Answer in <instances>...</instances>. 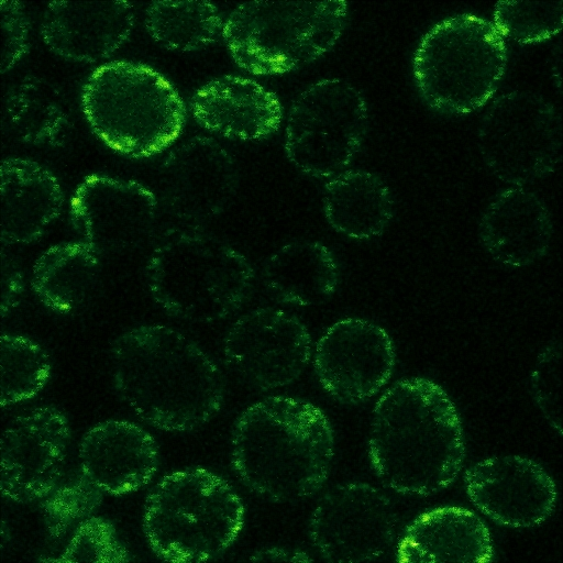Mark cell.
<instances>
[{
  "label": "cell",
  "mask_w": 563,
  "mask_h": 563,
  "mask_svg": "<svg viewBox=\"0 0 563 563\" xmlns=\"http://www.w3.org/2000/svg\"><path fill=\"white\" fill-rule=\"evenodd\" d=\"M79 471L101 492L122 496L151 483L158 467L154 438L128 420L110 419L82 435Z\"/></svg>",
  "instance_id": "cell-19"
},
{
  "label": "cell",
  "mask_w": 563,
  "mask_h": 563,
  "mask_svg": "<svg viewBox=\"0 0 563 563\" xmlns=\"http://www.w3.org/2000/svg\"><path fill=\"white\" fill-rule=\"evenodd\" d=\"M2 113L11 133L26 144L60 147L71 131L69 114L57 91L34 76L25 77L9 89Z\"/></svg>",
  "instance_id": "cell-27"
},
{
  "label": "cell",
  "mask_w": 563,
  "mask_h": 563,
  "mask_svg": "<svg viewBox=\"0 0 563 563\" xmlns=\"http://www.w3.org/2000/svg\"><path fill=\"white\" fill-rule=\"evenodd\" d=\"M134 24L128 1H53L43 13L41 36L64 59L95 63L112 56Z\"/></svg>",
  "instance_id": "cell-18"
},
{
  "label": "cell",
  "mask_w": 563,
  "mask_h": 563,
  "mask_svg": "<svg viewBox=\"0 0 563 563\" xmlns=\"http://www.w3.org/2000/svg\"><path fill=\"white\" fill-rule=\"evenodd\" d=\"M104 493L80 471L40 501L46 532L52 540L63 538L90 517L101 505Z\"/></svg>",
  "instance_id": "cell-31"
},
{
  "label": "cell",
  "mask_w": 563,
  "mask_h": 563,
  "mask_svg": "<svg viewBox=\"0 0 563 563\" xmlns=\"http://www.w3.org/2000/svg\"><path fill=\"white\" fill-rule=\"evenodd\" d=\"M266 291L283 303L316 306L338 289L340 268L333 253L317 241H292L275 251L262 269Z\"/></svg>",
  "instance_id": "cell-24"
},
{
  "label": "cell",
  "mask_w": 563,
  "mask_h": 563,
  "mask_svg": "<svg viewBox=\"0 0 563 563\" xmlns=\"http://www.w3.org/2000/svg\"><path fill=\"white\" fill-rule=\"evenodd\" d=\"M24 291V279L21 268L7 256L1 255V317L5 318L20 302Z\"/></svg>",
  "instance_id": "cell-35"
},
{
  "label": "cell",
  "mask_w": 563,
  "mask_h": 563,
  "mask_svg": "<svg viewBox=\"0 0 563 563\" xmlns=\"http://www.w3.org/2000/svg\"><path fill=\"white\" fill-rule=\"evenodd\" d=\"M347 22L345 1H249L223 24L235 64L252 75H279L328 53Z\"/></svg>",
  "instance_id": "cell-7"
},
{
  "label": "cell",
  "mask_w": 563,
  "mask_h": 563,
  "mask_svg": "<svg viewBox=\"0 0 563 563\" xmlns=\"http://www.w3.org/2000/svg\"><path fill=\"white\" fill-rule=\"evenodd\" d=\"M70 429L66 416L43 406L15 417L3 430L0 489L4 498L30 504L42 500L60 483Z\"/></svg>",
  "instance_id": "cell-16"
},
{
  "label": "cell",
  "mask_w": 563,
  "mask_h": 563,
  "mask_svg": "<svg viewBox=\"0 0 563 563\" xmlns=\"http://www.w3.org/2000/svg\"><path fill=\"white\" fill-rule=\"evenodd\" d=\"M484 249L499 264L529 266L547 255L553 233L550 211L533 191H499L484 210L479 227Z\"/></svg>",
  "instance_id": "cell-20"
},
{
  "label": "cell",
  "mask_w": 563,
  "mask_h": 563,
  "mask_svg": "<svg viewBox=\"0 0 563 563\" xmlns=\"http://www.w3.org/2000/svg\"><path fill=\"white\" fill-rule=\"evenodd\" d=\"M561 360V340L553 338L539 353L530 375L532 398L559 437L562 435Z\"/></svg>",
  "instance_id": "cell-33"
},
{
  "label": "cell",
  "mask_w": 563,
  "mask_h": 563,
  "mask_svg": "<svg viewBox=\"0 0 563 563\" xmlns=\"http://www.w3.org/2000/svg\"><path fill=\"white\" fill-rule=\"evenodd\" d=\"M395 362L388 332L361 318H345L331 324L313 352L320 385L343 405H356L374 396L389 380Z\"/></svg>",
  "instance_id": "cell-14"
},
{
  "label": "cell",
  "mask_w": 563,
  "mask_h": 563,
  "mask_svg": "<svg viewBox=\"0 0 563 563\" xmlns=\"http://www.w3.org/2000/svg\"><path fill=\"white\" fill-rule=\"evenodd\" d=\"M367 126L368 110L361 90L345 79H321L294 100L285 129V152L308 176H335L360 151Z\"/></svg>",
  "instance_id": "cell-9"
},
{
  "label": "cell",
  "mask_w": 563,
  "mask_h": 563,
  "mask_svg": "<svg viewBox=\"0 0 563 563\" xmlns=\"http://www.w3.org/2000/svg\"><path fill=\"white\" fill-rule=\"evenodd\" d=\"M506 67L501 34L493 22L468 13L437 23L420 40L412 59L422 100L452 115L482 108L496 92Z\"/></svg>",
  "instance_id": "cell-8"
},
{
  "label": "cell",
  "mask_w": 563,
  "mask_h": 563,
  "mask_svg": "<svg viewBox=\"0 0 563 563\" xmlns=\"http://www.w3.org/2000/svg\"><path fill=\"white\" fill-rule=\"evenodd\" d=\"M368 457L396 493L430 496L449 487L465 457L462 420L449 394L426 377L394 383L374 406Z\"/></svg>",
  "instance_id": "cell-2"
},
{
  "label": "cell",
  "mask_w": 563,
  "mask_h": 563,
  "mask_svg": "<svg viewBox=\"0 0 563 563\" xmlns=\"http://www.w3.org/2000/svg\"><path fill=\"white\" fill-rule=\"evenodd\" d=\"M252 561L311 562L313 559L305 551L286 547H267L250 555Z\"/></svg>",
  "instance_id": "cell-36"
},
{
  "label": "cell",
  "mask_w": 563,
  "mask_h": 563,
  "mask_svg": "<svg viewBox=\"0 0 563 563\" xmlns=\"http://www.w3.org/2000/svg\"><path fill=\"white\" fill-rule=\"evenodd\" d=\"M110 352L118 395L153 428L194 431L221 410L222 372L181 331L164 324L133 327L115 338Z\"/></svg>",
  "instance_id": "cell-1"
},
{
  "label": "cell",
  "mask_w": 563,
  "mask_h": 563,
  "mask_svg": "<svg viewBox=\"0 0 563 563\" xmlns=\"http://www.w3.org/2000/svg\"><path fill=\"white\" fill-rule=\"evenodd\" d=\"M80 99L92 133L129 158L164 152L186 122V108L176 88L143 63L114 60L97 67L86 79Z\"/></svg>",
  "instance_id": "cell-5"
},
{
  "label": "cell",
  "mask_w": 563,
  "mask_h": 563,
  "mask_svg": "<svg viewBox=\"0 0 563 563\" xmlns=\"http://www.w3.org/2000/svg\"><path fill=\"white\" fill-rule=\"evenodd\" d=\"M243 523L244 506L233 486L202 467L164 475L145 500L144 534L162 561L217 559L234 543Z\"/></svg>",
  "instance_id": "cell-6"
},
{
  "label": "cell",
  "mask_w": 563,
  "mask_h": 563,
  "mask_svg": "<svg viewBox=\"0 0 563 563\" xmlns=\"http://www.w3.org/2000/svg\"><path fill=\"white\" fill-rule=\"evenodd\" d=\"M197 123L229 139L255 141L276 132L283 109L277 96L250 78L225 75L201 86L190 99Z\"/></svg>",
  "instance_id": "cell-21"
},
{
  "label": "cell",
  "mask_w": 563,
  "mask_h": 563,
  "mask_svg": "<svg viewBox=\"0 0 563 563\" xmlns=\"http://www.w3.org/2000/svg\"><path fill=\"white\" fill-rule=\"evenodd\" d=\"M311 335L295 314L272 307L249 311L232 323L223 341L227 365L262 391L296 382L311 356Z\"/></svg>",
  "instance_id": "cell-12"
},
{
  "label": "cell",
  "mask_w": 563,
  "mask_h": 563,
  "mask_svg": "<svg viewBox=\"0 0 563 563\" xmlns=\"http://www.w3.org/2000/svg\"><path fill=\"white\" fill-rule=\"evenodd\" d=\"M493 19L503 37L519 44L538 43L562 30L563 1H499Z\"/></svg>",
  "instance_id": "cell-30"
},
{
  "label": "cell",
  "mask_w": 563,
  "mask_h": 563,
  "mask_svg": "<svg viewBox=\"0 0 563 563\" xmlns=\"http://www.w3.org/2000/svg\"><path fill=\"white\" fill-rule=\"evenodd\" d=\"M148 292L174 318L206 323L233 314L249 297L254 268L240 251L202 228H172L145 266Z\"/></svg>",
  "instance_id": "cell-4"
},
{
  "label": "cell",
  "mask_w": 563,
  "mask_h": 563,
  "mask_svg": "<svg viewBox=\"0 0 563 563\" xmlns=\"http://www.w3.org/2000/svg\"><path fill=\"white\" fill-rule=\"evenodd\" d=\"M477 145L496 178L518 187L533 183L553 173L561 162V115L537 92L503 93L481 120Z\"/></svg>",
  "instance_id": "cell-10"
},
{
  "label": "cell",
  "mask_w": 563,
  "mask_h": 563,
  "mask_svg": "<svg viewBox=\"0 0 563 563\" xmlns=\"http://www.w3.org/2000/svg\"><path fill=\"white\" fill-rule=\"evenodd\" d=\"M158 214L155 194L136 180L103 174L86 176L74 191V230L100 255L124 253L153 235Z\"/></svg>",
  "instance_id": "cell-13"
},
{
  "label": "cell",
  "mask_w": 563,
  "mask_h": 563,
  "mask_svg": "<svg viewBox=\"0 0 563 563\" xmlns=\"http://www.w3.org/2000/svg\"><path fill=\"white\" fill-rule=\"evenodd\" d=\"M47 352L35 341L21 335L2 333L0 339V405L1 408L34 398L51 376Z\"/></svg>",
  "instance_id": "cell-29"
},
{
  "label": "cell",
  "mask_w": 563,
  "mask_h": 563,
  "mask_svg": "<svg viewBox=\"0 0 563 563\" xmlns=\"http://www.w3.org/2000/svg\"><path fill=\"white\" fill-rule=\"evenodd\" d=\"M464 486L473 505L500 526L532 528L554 511L556 484L542 465L521 455L484 459L466 470Z\"/></svg>",
  "instance_id": "cell-17"
},
{
  "label": "cell",
  "mask_w": 563,
  "mask_h": 563,
  "mask_svg": "<svg viewBox=\"0 0 563 563\" xmlns=\"http://www.w3.org/2000/svg\"><path fill=\"white\" fill-rule=\"evenodd\" d=\"M239 181L234 157L214 139L197 135L165 158L162 201L183 227L202 228L230 207Z\"/></svg>",
  "instance_id": "cell-15"
},
{
  "label": "cell",
  "mask_w": 563,
  "mask_h": 563,
  "mask_svg": "<svg viewBox=\"0 0 563 563\" xmlns=\"http://www.w3.org/2000/svg\"><path fill=\"white\" fill-rule=\"evenodd\" d=\"M223 20L209 1H153L146 10L144 25L161 46L178 52L202 49L222 36Z\"/></svg>",
  "instance_id": "cell-28"
},
{
  "label": "cell",
  "mask_w": 563,
  "mask_h": 563,
  "mask_svg": "<svg viewBox=\"0 0 563 563\" xmlns=\"http://www.w3.org/2000/svg\"><path fill=\"white\" fill-rule=\"evenodd\" d=\"M100 268V254L88 243L62 242L48 247L35 261L31 287L47 308L68 313L93 289Z\"/></svg>",
  "instance_id": "cell-26"
},
{
  "label": "cell",
  "mask_w": 563,
  "mask_h": 563,
  "mask_svg": "<svg viewBox=\"0 0 563 563\" xmlns=\"http://www.w3.org/2000/svg\"><path fill=\"white\" fill-rule=\"evenodd\" d=\"M1 74L10 71L30 49L31 23L23 2L0 1Z\"/></svg>",
  "instance_id": "cell-34"
},
{
  "label": "cell",
  "mask_w": 563,
  "mask_h": 563,
  "mask_svg": "<svg viewBox=\"0 0 563 563\" xmlns=\"http://www.w3.org/2000/svg\"><path fill=\"white\" fill-rule=\"evenodd\" d=\"M323 212L329 224L354 240L384 233L394 216V200L385 181L368 170H346L324 187Z\"/></svg>",
  "instance_id": "cell-25"
},
{
  "label": "cell",
  "mask_w": 563,
  "mask_h": 563,
  "mask_svg": "<svg viewBox=\"0 0 563 563\" xmlns=\"http://www.w3.org/2000/svg\"><path fill=\"white\" fill-rule=\"evenodd\" d=\"M334 457L330 420L314 404L269 396L245 408L231 434V464L253 494L274 503L316 495Z\"/></svg>",
  "instance_id": "cell-3"
},
{
  "label": "cell",
  "mask_w": 563,
  "mask_h": 563,
  "mask_svg": "<svg viewBox=\"0 0 563 563\" xmlns=\"http://www.w3.org/2000/svg\"><path fill=\"white\" fill-rule=\"evenodd\" d=\"M397 515L390 499L364 482L339 484L313 509L309 539L328 562H368L396 540Z\"/></svg>",
  "instance_id": "cell-11"
},
{
  "label": "cell",
  "mask_w": 563,
  "mask_h": 563,
  "mask_svg": "<svg viewBox=\"0 0 563 563\" xmlns=\"http://www.w3.org/2000/svg\"><path fill=\"white\" fill-rule=\"evenodd\" d=\"M130 552L108 519L93 516L80 521L58 558H41V562H129Z\"/></svg>",
  "instance_id": "cell-32"
},
{
  "label": "cell",
  "mask_w": 563,
  "mask_h": 563,
  "mask_svg": "<svg viewBox=\"0 0 563 563\" xmlns=\"http://www.w3.org/2000/svg\"><path fill=\"white\" fill-rule=\"evenodd\" d=\"M396 554L398 561L410 563L489 562L494 545L475 512L443 506L420 514L405 528Z\"/></svg>",
  "instance_id": "cell-22"
},
{
  "label": "cell",
  "mask_w": 563,
  "mask_h": 563,
  "mask_svg": "<svg viewBox=\"0 0 563 563\" xmlns=\"http://www.w3.org/2000/svg\"><path fill=\"white\" fill-rule=\"evenodd\" d=\"M0 181L1 243L36 241L62 212L59 181L49 169L23 157L2 159Z\"/></svg>",
  "instance_id": "cell-23"
}]
</instances>
